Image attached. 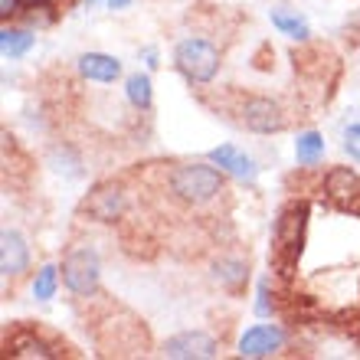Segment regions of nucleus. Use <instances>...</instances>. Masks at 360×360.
Instances as JSON below:
<instances>
[{
    "mask_svg": "<svg viewBox=\"0 0 360 360\" xmlns=\"http://www.w3.org/2000/svg\"><path fill=\"white\" fill-rule=\"evenodd\" d=\"M69 311L89 334V344L98 357H148L154 351L151 324L105 285L82 302H72Z\"/></svg>",
    "mask_w": 360,
    "mask_h": 360,
    "instance_id": "obj_5",
    "label": "nucleus"
},
{
    "mask_svg": "<svg viewBox=\"0 0 360 360\" xmlns=\"http://www.w3.org/2000/svg\"><path fill=\"white\" fill-rule=\"evenodd\" d=\"M229 344H233L229 338H219V334L197 328V331H180L174 338H167L161 344V354L164 357H219Z\"/></svg>",
    "mask_w": 360,
    "mask_h": 360,
    "instance_id": "obj_12",
    "label": "nucleus"
},
{
    "mask_svg": "<svg viewBox=\"0 0 360 360\" xmlns=\"http://www.w3.org/2000/svg\"><path fill=\"white\" fill-rule=\"evenodd\" d=\"M39 184V161L33 148L4 128V193L7 197H30Z\"/></svg>",
    "mask_w": 360,
    "mask_h": 360,
    "instance_id": "obj_9",
    "label": "nucleus"
},
{
    "mask_svg": "<svg viewBox=\"0 0 360 360\" xmlns=\"http://www.w3.org/2000/svg\"><path fill=\"white\" fill-rule=\"evenodd\" d=\"M341 46L347 49V53H354V49H360V10H354L351 17L341 23Z\"/></svg>",
    "mask_w": 360,
    "mask_h": 360,
    "instance_id": "obj_18",
    "label": "nucleus"
},
{
    "mask_svg": "<svg viewBox=\"0 0 360 360\" xmlns=\"http://www.w3.org/2000/svg\"><path fill=\"white\" fill-rule=\"evenodd\" d=\"M344 154L354 164H360V122H351L344 128Z\"/></svg>",
    "mask_w": 360,
    "mask_h": 360,
    "instance_id": "obj_19",
    "label": "nucleus"
},
{
    "mask_svg": "<svg viewBox=\"0 0 360 360\" xmlns=\"http://www.w3.org/2000/svg\"><path fill=\"white\" fill-rule=\"evenodd\" d=\"M37 43V33L27 27H13V23H4L0 27V49H4V59L7 63H17L33 49Z\"/></svg>",
    "mask_w": 360,
    "mask_h": 360,
    "instance_id": "obj_15",
    "label": "nucleus"
},
{
    "mask_svg": "<svg viewBox=\"0 0 360 360\" xmlns=\"http://www.w3.org/2000/svg\"><path fill=\"white\" fill-rule=\"evenodd\" d=\"M210 285L226 298H246L249 282H252V246H236L213 259V266L207 269Z\"/></svg>",
    "mask_w": 360,
    "mask_h": 360,
    "instance_id": "obj_10",
    "label": "nucleus"
},
{
    "mask_svg": "<svg viewBox=\"0 0 360 360\" xmlns=\"http://www.w3.org/2000/svg\"><path fill=\"white\" fill-rule=\"evenodd\" d=\"M213 164H219L226 174H233L236 180H246V184H256V177H259V167H256V161L249 158L239 144H219V148H213V151L207 154Z\"/></svg>",
    "mask_w": 360,
    "mask_h": 360,
    "instance_id": "obj_13",
    "label": "nucleus"
},
{
    "mask_svg": "<svg viewBox=\"0 0 360 360\" xmlns=\"http://www.w3.org/2000/svg\"><path fill=\"white\" fill-rule=\"evenodd\" d=\"M269 20H272V30L278 33V37H288V39H308V37H314L308 17H304V13H298V10H292V7H272V10H269Z\"/></svg>",
    "mask_w": 360,
    "mask_h": 360,
    "instance_id": "obj_14",
    "label": "nucleus"
},
{
    "mask_svg": "<svg viewBox=\"0 0 360 360\" xmlns=\"http://www.w3.org/2000/svg\"><path fill=\"white\" fill-rule=\"evenodd\" d=\"M86 0H0V23L46 33V30H56Z\"/></svg>",
    "mask_w": 360,
    "mask_h": 360,
    "instance_id": "obj_8",
    "label": "nucleus"
},
{
    "mask_svg": "<svg viewBox=\"0 0 360 360\" xmlns=\"http://www.w3.org/2000/svg\"><path fill=\"white\" fill-rule=\"evenodd\" d=\"M0 351L7 360H76L86 351L69 341L49 321H7L0 331Z\"/></svg>",
    "mask_w": 360,
    "mask_h": 360,
    "instance_id": "obj_6",
    "label": "nucleus"
},
{
    "mask_svg": "<svg viewBox=\"0 0 360 360\" xmlns=\"http://www.w3.org/2000/svg\"><path fill=\"white\" fill-rule=\"evenodd\" d=\"M112 177L122 190V213L112 226H89L112 246V256L138 269L207 272L223 252L249 246L243 226L246 180L210 158H134L115 167Z\"/></svg>",
    "mask_w": 360,
    "mask_h": 360,
    "instance_id": "obj_3",
    "label": "nucleus"
},
{
    "mask_svg": "<svg viewBox=\"0 0 360 360\" xmlns=\"http://www.w3.org/2000/svg\"><path fill=\"white\" fill-rule=\"evenodd\" d=\"M37 262H33V246H30L27 233L20 226L4 223L0 233V275H4V298L17 302V295L23 292V285L30 278H37Z\"/></svg>",
    "mask_w": 360,
    "mask_h": 360,
    "instance_id": "obj_7",
    "label": "nucleus"
},
{
    "mask_svg": "<svg viewBox=\"0 0 360 360\" xmlns=\"http://www.w3.org/2000/svg\"><path fill=\"white\" fill-rule=\"evenodd\" d=\"M30 102L49 161L72 180L89 171L98 177L141 158L158 128L154 82L141 69L98 79L82 72L76 59H53L30 82Z\"/></svg>",
    "mask_w": 360,
    "mask_h": 360,
    "instance_id": "obj_4",
    "label": "nucleus"
},
{
    "mask_svg": "<svg viewBox=\"0 0 360 360\" xmlns=\"http://www.w3.org/2000/svg\"><path fill=\"white\" fill-rule=\"evenodd\" d=\"M131 4H134V0H108V7H112V10H128Z\"/></svg>",
    "mask_w": 360,
    "mask_h": 360,
    "instance_id": "obj_20",
    "label": "nucleus"
},
{
    "mask_svg": "<svg viewBox=\"0 0 360 360\" xmlns=\"http://www.w3.org/2000/svg\"><path fill=\"white\" fill-rule=\"evenodd\" d=\"M288 347H304L282 321H262L252 324L243 331V338L236 341V354L239 357H275V354L288 351ZM308 351V347H304Z\"/></svg>",
    "mask_w": 360,
    "mask_h": 360,
    "instance_id": "obj_11",
    "label": "nucleus"
},
{
    "mask_svg": "<svg viewBox=\"0 0 360 360\" xmlns=\"http://www.w3.org/2000/svg\"><path fill=\"white\" fill-rule=\"evenodd\" d=\"M59 288H63L59 266H39L37 278H33V295H37L39 302H49V298H56Z\"/></svg>",
    "mask_w": 360,
    "mask_h": 360,
    "instance_id": "obj_17",
    "label": "nucleus"
},
{
    "mask_svg": "<svg viewBox=\"0 0 360 360\" xmlns=\"http://www.w3.org/2000/svg\"><path fill=\"white\" fill-rule=\"evenodd\" d=\"M344 53L324 37H262L249 10L219 0H193L171 27V69L190 98L256 138L314 128L341 95Z\"/></svg>",
    "mask_w": 360,
    "mask_h": 360,
    "instance_id": "obj_1",
    "label": "nucleus"
},
{
    "mask_svg": "<svg viewBox=\"0 0 360 360\" xmlns=\"http://www.w3.org/2000/svg\"><path fill=\"white\" fill-rule=\"evenodd\" d=\"M324 161V134L318 128H302L295 134V164H321Z\"/></svg>",
    "mask_w": 360,
    "mask_h": 360,
    "instance_id": "obj_16",
    "label": "nucleus"
},
{
    "mask_svg": "<svg viewBox=\"0 0 360 360\" xmlns=\"http://www.w3.org/2000/svg\"><path fill=\"white\" fill-rule=\"evenodd\" d=\"M259 314L314 351H360V167L295 164L269 226Z\"/></svg>",
    "mask_w": 360,
    "mask_h": 360,
    "instance_id": "obj_2",
    "label": "nucleus"
}]
</instances>
